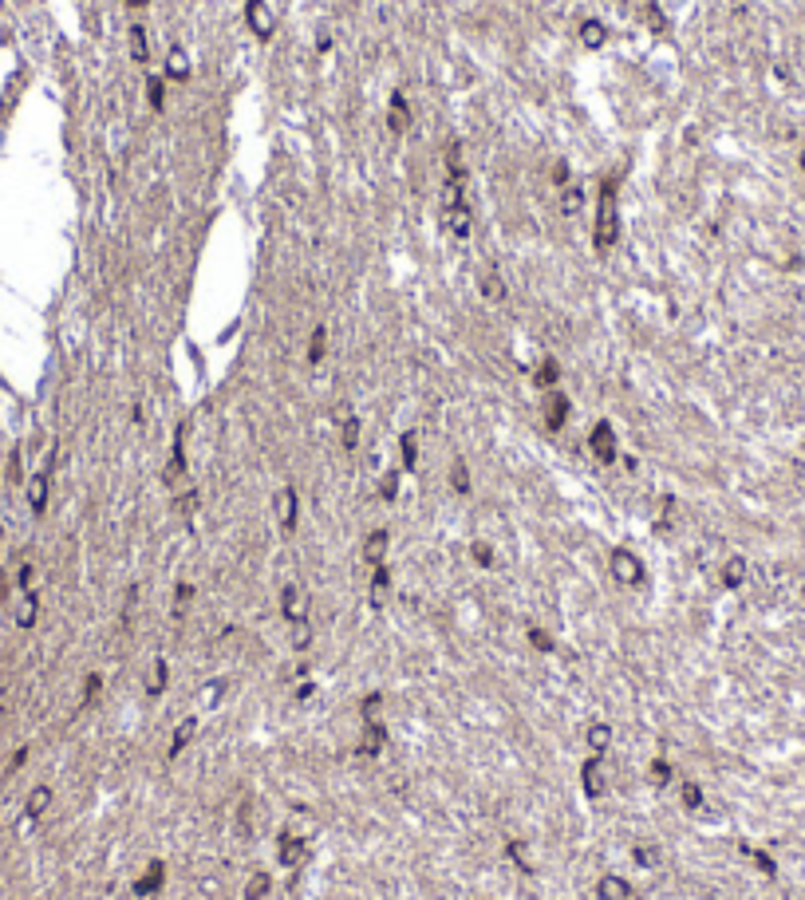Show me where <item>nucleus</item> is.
<instances>
[{"label":"nucleus","mask_w":805,"mask_h":900,"mask_svg":"<svg viewBox=\"0 0 805 900\" xmlns=\"http://www.w3.org/2000/svg\"><path fill=\"white\" fill-rule=\"evenodd\" d=\"M620 241V209H616V182H604L600 186V205H596V221H592V245L600 253H608Z\"/></svg>","instance_id":"1"},{"label":"nucleus","mask_w":805,"mask_h":900,"mask_svg":"<svg viewBox=\"0 0 805 900\" xmlns=\"http://www.w3.org/2000/svg\"><path fill=\"white\" fill-rule=\"evenodd\" d=\"M462 186L466 182H454V178L442 182V229L450 237H458V241L470 237V205L462 198Z\"/></svg>","instance_id":"2"},{"label":"nucleus","mask_w":805,"mask_h":900,"mask_svg":"<svg viewBox=\"0 0 805 900\" xmlns=\"http://www.w3.org/2000/svg\"><path fill=\"white\" fill-rule=\"evenodd\" d=\"M245 24L253 28L257 40H272V32H277V16L268 8L265 0H245Z\"/></svg>","instance_id":"3"},{"label":"nucleus","mask_w":805,"mask_h":900,"mask_svg":"<svg viewBox=\"0 0 805 900\" xmlns=\"http://www.w3.org/2000/svg\"><path fill=\"white\" fill-rule=\"evenodd\" d=\"M612 577L620 584H644V561L631 549H616L612 553Z\"/></svg>","instance_id":"4"},{"label":"nucleus","mask_w":805,"mask_h":900,"mask_svg":"<svg viewBox=\"0 0 805 900\" xmlns=\"http://www.w3.org/2000/svg\"><path fill=\"white\" fill-rule=\"evenodd\" d=\"M588 446H592V458H596V462H604V466L620 458V450H616V430H612V423H596V426H592Z\"/></svg>","instance_id":"5"},{"label":"nucleus","mask_w":805,"mask_h":900,"mask_svg":"<svg viewBox=\"0 0 805 900\" xmlns=\"http://www.w3.org/2000/svg\"><path fill=\"white\" fill-rule=\"evenodd\" d=\"M277 861H281L284 868H296L300 861H308V841L296 837V833L277 837Z\"/></svg>","instance_id":"6"},{"label":"nucleus","mask_w":805,"mask_h":900,"mask_svg":"<svg viewBox=\"0 0 805 900\" xmlns=\"http://www.w3.org/2000/svg\"><path fill=\"white\" fill-rule=\"evenodd\" d=\"M281 612L292 620V624H300V620H308V597L300 592L296 584H284V592H281Z\"/></svg>","instance_id":"7"},{"label":"nucleus","mask_w":805,"mask_h":900,"mask_svg":"<svg viewBox=\"0 0 805 900\" xmlns=\"http://www.w3.org/2000/svg\"><path fill=\"white\" fill-rule=\"evenodd\" d=\"M581 782H584V794H588V798H604L608 778H604V770H600V754H592L581 766Z\"/></svg>","instance_id":"8"},{"label":"nucleus","mask_w":805,"mask_h":900,"mask_svg":"<svg viewBox=\"0 0 805 900\" xmlns=\"http://www.w3.org/2000/svg\"><path fill=\"white\" fill-rule=\"evenodd\" d=\"M47 805H51V786H36L28 794V802H24V821H20V829H28L36 818H44Z\"/></svg>","instance_id":"9"},{"label":"nucleus","mask_w":805,"mask_h":900,"mask_svg":"<svg viewBox=\"0 0 805 900\" xmlns=\"http://www.w3.org/2000/svg\"><path fill=\"white\" fill-rule=\"evenodd\" d=\"M387 126H391L395 135H403L410 126V107H407V99H403V91H395L391 103H387Z\"/></svg>","instance_id":"10"},{"label":"nucleus","mask_w":805,"mask_h":900,"mask_svg":"<svg viewBox=\"0 0 805 900\" xmlns=\"http://www.w3.org/2000/svg\"><path fill=\"white\" fill-rule=\"evenodd\" d=\"M565 419H568V399L561 391H549V399H545V426H549V430H561Z\"/></svg>","instance_id":"11"},{"label":"nucleus","mask_w":805,"mask_h":900,"mask_svg":"<svg viewBox=\"0 0 805 900\" xmlns=\"http://www.w3.org/2000/svg\"><path fill=\"white\" fill-rule=\"evenodd\" d=\"M162 881H166V865L162 861H154V865L142 873L139 881H135V897H154L158 888H162Z\"/></svg>","instance_id":"12"},{"label":"nucleus","mask_w":805,"mask_h":900,"mask_svg":"<svg viewBox=\"0 0 805 900\" xmlns=\"http://www.w3.org/2000/svg\"><path fill=\"white\" fill-rule=\"evenodd\" d=\"M277 505H281V525H284V533H292V529H296V514H300V498H296V489H292V486H284V489H281V498H277Z\"/></svg>","instance_id":"13"},{"label":"nucleus","mask_w":805,"mask_h":900,"mask_svg":"<svg viewBox=\"0 0 805 900\" xmlns=\"http://www.w3.org/2000/svg\"><path fill=\"white\" fill-rule=\"evenodd\" d=\"M383 742H387V730H383V723H371V719H367V726H363V735H360V754H371V758H375L379 750H383Z\"/></svg>","instance_id":"14"},{"label":"nucleus","mask_w":805,"mask_h":900,"mask_svg":"<svg viewBox=\"0 0 805 900\" xmlns=\"http://www.w3.org/2000/svg\"><path fill=\"white\" fill-rule=\"evenodd\" d=\"M387 545H391L387 529H375V533L367 537V545H363V557H367V565H371V568L387 561Z\"/></svg>","instance_id":"15"},{"label":"nucleus","mask_w":805,"mask_h":900,"mask_svg":"<svg viewBox=\"0 0 805 900\" xmlns=\"http://www.w3.org/2000/svg\"><path fill=\"white\" fill-rule=\"evenodd\" d=\"M596 892H600V900H628V897H631V884L624 881V877L608 873V877H600Z\"/></svg>","instance_id":"16"},{"label":"nucleus","mask_w":805,"mask_h":900,"mask_svg":"<svg viewBox=\"0 0 805 900\" xmlns=\"http://www.w3.org/2000/svg\"><path fill=\"white\" fill-rule=\"evenodd\" d=\"M194 735H198V719H182V723L174 726V739H170V758L174 754H182L189 742H194Z\"/></svg>","instance_id":"17"},{"label":"nucleus","mask_w":805,"mask_h":900,"mask_svg":"<svg viewBox=\"0 0 805 900\" xmlns=\"http://www.w3.org/2000/svg\"><path fill=\"white\" fill-rule=\"evenodd\" d=\"M581 209H584V189L576 186V182H568V186L561 189V214H565V218H576Z\"/></svg>","instance_id":"18"},{"label":"nucleus","mask_w":805,"mask_h":900,"mask_svg":"<svg viewBox=\"0 0 805 900\" xmlns=\"http://www.w3.org/2000/svg\"><path fill=\"white\" fill-rule=\"evenodd\" d=\"M28 502H32L36 514H44V509H47V470H40L28 482Z\"/></svg>","instance_id":"19"},{"label":"nucleus","mask_w":805,"mask_h":900,"mask_svg":"<svg viewBox=\"0 0 805 900\" xmlns=\"http://www.w3.org/2000/svg\"><path fill=\"white\" fill-rule=\"evenodd\" d=\"M130 56H135V63L150 60V40H146V28H142V24H130Z\"/></svg>","instance_id":"20"},{"label":"nucleus","mask_w":805,"mask_h":900,"mask_svg":"<svg viewBox=\"0 0 805 900\" xmlns=\"http://www.w3.org/2000/svg\"><path fill=\"white\" fill-rule=\"evenodd\" d=\"M604 40H608V28H604L600 20H584L581 24V44L584 47H604Z\"/></svg>","instance_id":"21"},{"label":"nucleus","mask_w":805,"mask_h":900,"mask_svg":"<svg viewBox=\"0 0 805 900\" xmlns=\"http://www.w3.org/2000/svg\"><path fill=\"white\" fill-rule=\"evenodd\" d=\"M588 746H592V754H604L608 746H612V726L608 723H592L588 726Z\"/></svg>","instance_id":"22"},{"label":"nucleus","mask_w":805,"mask_h":900,"mask_svg":"<svg viewBox=\"0 0 805 900\" xmlns=\"http://www.w3.org/2000/svg\"><path fill=\"white\" fill-rule=\"evenodd\" d=\"M166 76L170 79H186L189 76V56L182 47H170V56H166Z\"/></svg>","instance_id":"23"},{"label":"nucleus","mask_w":805,"mask_h":900,"mask_svg":"<svg viewBox=\"0 0 805 900\" xmlns=\"http://www.w3.org/2000/svg\"><path fill=\"white\" fill-rule=\"evenodd\" d=\"M268 888H272V877H268V873H253L249 881H245V900H265Z\"/></svg>","instance_id":"24"},{"label":"nucleus","mask_w":805,"mask_h":900,"mask_svg":"<svg viewBox=\"0 0 805 900\" xmlns=\"http://www.w3.org/2000/svg\"><path fill=\"white\" fill-rule=\"evenodd\" d=\"M446 178L466 182V166H462V146H458V142H450V146H446Z\"/></svg>","instance_id":"25"},{"label":"nucleus","mask_w":805,"mask_h":900,"mask_svg":"<svg viewBox=\"0 0 805 900\" xmlns=\"http://www.w3.org/2000/svg\"><path fill=\"white\" fill-rule=\"evenodd\" d=\"M399 454H403V470H415V462H419V435L415 430L399 439Z\"/></svg>","instance_id":"26"},{"label":"nucleus","mask_w":805,"mask_h":900,"mask_svg":"<svg viewBox=\"0 0 805 900\" xmlns=\"http://www.w3.org/2000/svg\"><path fill=\"white\" fill-rule=\"evenodd\" d=\"M537 387H545V391H552L557 387V379H561V363L557 360H541V367H537Z\"/></svg>","instance_id":"27"},{"label":"nucleus","mask_w":805,"mask_h":900,"mask_svg":"<svg viewBox=\"0 0 805 900\" xmlns=\"http://www.w3.org/2000/svg\"><path fill=\"white\" fill-rule=\"evenodd\" d=\"M742 581H746V561H742V557H730L723 565V584L726 588H738Z\"/></svg>","instance_id":"28"},{"label":"nucleus","mask_w":805,"mask_h":900,"mask_svg":"<svg viewBox=\"0 0 805 900\" xmlns=\"http://www.w3.org/2000/svg\"><path fill=\"white\" fill-rule=\"evenodd\" d=\"M340 439H344V450H355V446H360V419H355V415H344Z\"/></svg>","instance_id":"29"},{"label":"nucleus","mask_w":805,"mask_h":900,"mask_svg":"<svg viewBox=\"0 0 805 900\" xmlns=\"http://www.w3.org/2000/svg\"><path fill=\"white\" fill-rule=\"evenodd\" d=\"M387 588H391V568H387V565H375V568H371V600L379 604V597H383Z\"/></svg>","instance_id":"30"},{"label":"nucleus","mask_w":805,"mask_h":900,"mask_svg":"<svg viewBox=\"0 0 805 900\" xmlns=\"http://www.w3.org/2000/svg\"><path fill=\"white\" fill-rule=\"evenodd\" d=\"M631 857H635V865H640V868H655V865H660V849L647 845V841H640V845L631 849Z\"/></svg>","instance_id":"31"},{"label":"nucleus","mask_w":805,"mask_h":900,"mask_svg":"<svg viewBox=\"0 0 805 900\" xmlns=\"http://www.w3.org/2000/svg\"><path fill=\"white\" fill-rule=\"evenodd\" d=\"M482 292H486V300L502 304V300H505V284H502V277H498V273H486V277H482Z\"/></svg>","instance_id":"32"},{"label":"nucleus","mask_w":805,"mask_h":900,"mask_svg":"<svg viewBox=\"0 0 805 900\" xmlns=\"http://www.w3.org/2000/svg\"><path fill=\"white\" fill-rule=\"evenodd\" d=\"M146 99H150V107H154V111L166 107V83H162L158 76L146 79Z\"/></svg>","instance_id":"33"},{"label":"nucleus","mask_w":805,"mask_h":900,"mask_svg":"<svg viewBox=\"0 0 805 900\" xmlns=\"http://www.w3.org/2000/svg\"><path fill=\"white\" fill-rule=\"evenodd\" d=\"M328 351V328H316L312 332V344H308V363H320Z\"/></svg>","instance_id":"34"},{"label":"nucleus","mask_w":805,"mask_h":900,"mask_svg":"<svg viewBox=\"0 0 805 900\" xmlns=\"http://www.w3.org/2000/svg\"><path fill=\"white\" fill-rule=\"evenodd\" d=\"M505 857H509L521 873H529V849H525V841H509V845H505Z\"/></svg>","instance_id":"35"},{"label":"nucleus","mask_w":805,"mask_h":900,"mask_svg":"<svg viewBox=\"0 0 805 900\" xmlns=\"http://www.w3.org/2000/svg\"><path fill=\"white\" fill-rule=\"evenodd\" d=\"M450 486H454V494H466V489H470V470H466V462H454V466H450Z\"/></svg>","instance_id":"36"},{"label":"nucleus","mask_w":805,"mask_h":900,"mask_svg":"<svg viewBox=\"0 0 805 900\" xmlns=\"http://www.w3.org/2000/svg\"><path fill=\"white\" fill-rule=\"evenodd\" d=\"M679 794H683V805H687V809H703V786H699V782H683Z\"/></svg>","instance_id":"37"},{"label":"nucleus","mask_w":805,"mask_h":900,"mask_svg":"<svg viewBox=\"0 0 805 900\" xmlns=\"http://www.w3.org/2000/svg\"><path fill=\"white\" fill-rule=\"evenodd\" d=\"M529 644H533L537 651H557V640H552V636H549L545 628H537V624L529 628Z\"/></svg>","instance_id":"38"},{"label":"nucleus","mask_w":805,"mask_h":900,"mask_svg":"<svg viewBox=\"0 0 805 900\" xmlns=\"http://www.w3.org/2000/svg\"><path fill=\"white\" fill-rule=\"evenodd\" d=\"M308 644H312V628H308V620H300L296 628H292V647H296V651H308Z\"/></svg>","instance_id":"39"},{"label":"nucleus","mask_w":805,"mask_h":900,"mask_svg":"<svg viewBox=\"0 0 805 900\" xmlns=\"http://www.w3.org/2000/svg\"><path fill=\"white\" fill-rule=\"evenodd\" d=\"M146 691H150V695H162V691H166V660H154V679L146 683Z\"/></svg>","instance_id":"40"},{"label":"nucleus","mask_w":805,"mask_h":900,"mask_svg":"<svg viewBox=\"0 0 805 900\" xmlns=\"http://www.w3.org/2000/svg\"><path fill=\"white\" fill-rule=\"evenodd\" d=\"M647 778H651L655 786H667V782H671V766H667L663 758H655V762H651V770H647Z\"/></svg>","instance_id":"41"},{"label":"nucleus","mask_w":805,"mask_h":900,"mask_svg":"<svg viewBox=\"0 0 805 900\" xmlns=\"http://www.w3.org/2000/svg\"><path fill=\"white\" fill-rule=\"evenodd\" d=\"M647 28H651V32H667V16H663L660 4H647Z\"/></svg>","instance_id":"42"},{"label":"nucleus","mask_w":805,"mask_h":900,"mask_svg":"<svg viewBox=\"0 0 805 900\" xmlns=\"http://www.w3.org/2000/svg\"><path fill=\"white\" fill-rule=\"evenodd\" d=\"M16 624H20V628H32V624H36V597H32V592H28V600H24L20 616H16Z\"/></svg>","instance_id":"43"},{"label":"nucleus","mask_w":805,"mask_h":900,"mask_svg":"<svg viewBox=\"0 0 805 900\" xmlns=\"http://www.w3.org/2000/svg\"><path fill=\"white\" fill-rule=\"evenodd\" d=\"M470 553H474V561H478L482 568H493V549H489L486 541H474V549H470Z\"/></svg>","instance_id":"44"},{"label":"nucleus","mask_w":805,"mask_h":900,"mask_svg":"<svg viewBox=\"0 0 805 900\" xmlns=\"http://www.w3.org/2000/svg\"><path fill=\"white\" fill-rule=\"evenodd\" d=\"M360 707H363V719H375V711L383 707V695H379V691L363 695V703H360Z\"/></svg>","instance_id":"45"},{"label":"nucleus","mask_w":805,"mask_h":900,"mask_svg":"<svg viewBox=\"0 0 805 900\" xmlns=\"http://www.w3.org/2000/svg\"><path fill=\"white\" fill-rule=\"evenodd\" d=\"M189 600H194V584H178V588H174V604H178V616H182V608H186Z\"/></svg>","instance_id":"46"},{"label":"nucleus","mask_w":805,"mask_h":900,"mask_svg":"<svg viewBox=\"0 0 805 900\" xmlns=\"http://www.w3.org/2000/svg\"><path fill=\"white\" fill-rule=\"evenodd\" d=\"M387 502H395V494H399V470H391L387 478H383V489H379Z\"/></svg>","instance_id":"47"},{"label":"nucleus","mask_w":805,"mask_h":900,"mask_svg":"<svg viewBox=\"0 0 805 900\" xmlns=\"http://www.w3.org/2000/svg\"><path fill=\"white\" fill-rule=\"evenodd\" d=\"M99 687H103V676H87V683H83V703H91L95 695H99Z\"/></svg>","instance_id":"48"},{"label":"nucleus","mask_w":805,"mask_h":900,"mask_svg":"<svg viewBox=\"0 0 805 900\" xmlns=\"http://www.w3.org/2000/svg\"><path fill=\"white\" fill-rule=\"evenodd\" d=\"M198 699H202V707H209V703H218V699H221V683H205Z\"/></svg>","instance_id":"49"},{"label":"nucleus","mask_w":805,"mask_h":900,"mask_svg":"<svg viewBox=\"0 0 805 900\" xmlns=\"http://www.w3.org/2000/svg\"><path fill=\"white\" fill-rule=\"evenodd\" d=\"M552 182H557L561 189L568 186V162H557V166H552Z\"/></svg>","instance_id":"50"},{"label":"nucleus","mask_w":805,"mask_h":900,"mask_svg":"<svg viewBox=\"0 0 805 900\" xmlns=\"http://www.w3.org/2000/svg\"><path fill=\"white\" fill-rule=\"evenodd\" d=\"M178 509H186V514H194V509H198V489H189L186 498H178Z\"/></svg>","instance_id":"51"},{"label":"nucleus","mask_w":805,"mask_h":900,"mask_svg":"<svg viewBox=\"0 0 805 900\" xmlns=\"http://www.w3.org/2000/svg\"><path fill=\"white\" fill-rule=\"evenodd\" d=\"M296 695H300V699H312V695H316V683H300Z\"/></svg>","instance_id":"52"},{"label":"nucleus","mask_w":805,"mask_h":900,"mask_svg":"<svg viewBox=\"0 0 805 900\" xmlns=\"http://www.w3.org/2000/svg\"><path fill=\"white\" fill-rule=\"evenodd\" d=\"M126 4H130V8H146V4H150V0H126Z\"/></svg>","instance_id":"53"},{"label":"nucleus","mask_w":805,"mask_h":900,"mask_svg":"<svg viewBox=\"0 0 805 900\" xmlns=\"http://www.w3.org/2000/svg\"><path fill=\"white\" fill-rule=\"evenodd\" d=\"M802 166H805V150H802Z\"/></svg>","instance_id":"54"}]
</instances>
